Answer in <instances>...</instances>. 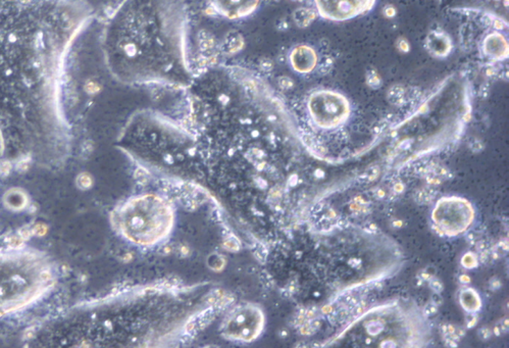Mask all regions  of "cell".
<instances>
[{
  "label": "cell",
  "mask_w": 509,
  "mask_h": 348,
  "mask_svg": "<svg viewBox=\"0 0 509 348\" xmlns=\"http://www.w3.org/2000/svg\"><path fill=\"white\" fill-rule=\"evenodd\" d=\"M485 74H486V76L488 77V78H494V77L497 76L498 70L496 68V66H490L488 68H486Z\"/></svg>",
  "instance_id": "cell-15"
},
{
  "label": "cell",
  "mask_w": 509,
  "mask_h": 348,
  "mask_svg": "<svg viewBox=\"0 0 509 348\" xmlns=\"http://www.w3.org/2000/svg\"><path fill=\"white\" fill-rule=\"evenodd\" d=\"M483 51L492 61H503L508 57V42L502 34L493 32L483 42Z\"/></svg>",
  "instance_id": "cell-8"
},
{
  "label": "cell",
  "mask_w": 509,
  "mask_h": 348,
  "mask_svg": "<svg viewBox=\"0 0 509 348\" xmlns=\"http://www.w3.org/2000/svg\"><path fill=\"white\" fill-rule=\"evenodd\" d=\"M307 105L313 122L323 129H334L344 124L351 111L349 100L340 92L333 90L313 92Z\"/></svg>",
  "instance_id": "cell-3"
},
{
  "label": "cell",
  "mask_w": 509,
  "mask_h": 348,
  "mask_svg": "<svg viewBox=\"0 0 509 348\" xmlns=\"http://www.w3.org/2000/svg\"><path fill=\"white\" fill-rule=\"evenodd\" d=\"M322 18L335 21L351 20L367 14L375 6L376 0H315Z\"/></svg>",
  "instance_id": "cell-4"
},
{
  "label": "cell",
  "mask_w": 509,
  "mask_h": 348,
  "mask_svg": "<svg viewBox=\"0 0 509 348\" xmlns=\"http://www.w3.org/2000/svg\"><path fill=\"white\" fill-rule=\"evenodd\" d=\"M461 304L465 309H469V311H476L480 309L481 304L479 296L472 289H467L461 293Z\"/></svg>",
  "instance_id": "cell-10"
},
{
  "label": "cell",
  "mask_w": 509,
  "mask_h": 348,
  "mask_svg": "<svg viewBox=\"0 0 509 348\" xmlns=\"http://www.w3.org/2000/svg\"><path fill=\"white\" fill-rule=\"evenodd\" d=\"M333 66H334V59L332 57H328L325 61L320 64L319 68H317V73L325 76L332 71Z\"/></svg>",
  "instance_id": "cell-12"
},
{
  "label": "cell",
  "mask_w": 509,
  "mask_h": 348,
  "mask_svg": "<svg viewBox=\"0 0 509 348\" xmlns=\"http://www.w3.org/2000/svg\"><path fill=\"white\" fill-rule=\"evenodd\" d=\"M366 83L371 89L378 90L383 86V79L375 68H369L366 73Z\"/></svg>",
  "instance_id": "cell-11"
},
{
  "label": "cell",
  "mask_w": 509,
  "mask_h": 348,
  "mask_svg": "<svg viewBox=\"0 0 509 348\" xmlns=\"http://www.w3.org/2000/svg\"><path fill=\"white\" fill-rule=\"evenodd\" d=\"M396 48L398 49L399 53H408L410 51L409 42L405 38H398L396 42Z\"/></svg>",
  "instance_id": "cell-13"
},
{
  "label": "cell",
  "mask_w": 509,
  "mask_h": 348,
  "mask_svg": "<svg viewBox=\"0 0 509 348\" xmlns=\"http://www.w3.org/2000/svg\"><path fill=\"white\" fill-rule=\"evenodd\" d=\"M186 12L181 0H128L121 10L120 39L131 80L171 78L184 64Z\"/></svg>",
  "instance_id": "cell-1"
},
{
  "label": "cell",
  "mask_w": 509,
  "mask_h": 348,
  "mask_svg": "<svg viewBox=\"0 0 509 348\" xmlns=\"http://www.w3.org/2000/svg\"><path fill=\"white\" fill-rule=\"evenodd\" d=\"M259 0H214L216 12L228 19H241L254 12Z\"/></svg>",
  "instance_id": "cell-5"
},
{
  "label": "cell",
  "mask_w": 509,
  "mask_h": 348,
  "mask_svg": "<svg viewBox=\"0 0 509 348\" xmlns=\"http://www.w3.org/2000/svg\"><path fill=\"white\" fill-rule=\"evenodd\" d=\"M290 62L294 70L300 74H308L317 66V55L308 45H298L292 51Z\"/></svg>",
  "instance_id": "cell-6"
},
{
  "label": "cell",
  "mask_w": 509,
  "mask_h": 348,
  "mask_svg": "<svg viewBox=\"0 0 509 348\" xmlns=\"http://www.w3.org/2000/svg\"><path fill=\"white\" fill-rule=\"evenodd\" d=\"M384 14H385L386 17H388V18H393V17L396 15V10H395V8H393L392 6H387L385 8V10H384Z\"/></svg>",
  "instance_id": "cell-16"
},
{
  "label": "cell",
  "mask_w": 509,
  "mask_h": 348,
  "mask_svg": "<svg viewBox=\"0 0 509 348\" xmlns=\"http://www.w3.org/2000/svg\"><path fill=\"white\" fill-rule=\"evenodd\" d=\"M48 262L33 251L0 253V317L25 309L48 290Z\"/></svg>",
  "instance_id": "cell-2"
},
{
  "label": "cell",
  "mask_w": 509,
  "mask_h": 348,
  "mask_svg": "<svg viewBox=\"0 0 509 348\" xmlns=\"http://www.w3.org/2000/svg\"><path fill=\"white\" fill-rule=\"evenodd\" d=\"M425 48L436 59H445L452 53L453 44L450 36L443 30H434L427 36Z\"/></svg>",
  "instance_id": "cell-7"
},
{
  "label": "cell",
  "mask_w": 509,
  "mask_h": 348,
  "mask_svg": "<svg viewBox=\"0 0 509 348\" xmlns=\"http://www.w3.org/2000/svg\"><path fill=\"white\" fill-rule=\"evenodd\" d=\"M479 94H480V98H484V100H486V98H489L490 86L488 83L482 84V86H481L480 87V91H479Z\"/></svg>",
  "instance_id": "cell-14"
},
{
  "label": "cell",
  "mask_w": 509,
  "mask_h": 348,
  "mask_svg": "<svg viewBox=\"0 0 509 348\" xmlns=\"http://www.w3.org/2000/svg\"><path fill=\"white\" fill-rule=\"evenodd\" d=\"M388 102L395 107H401L407 102V90L400 84H395L389 88L387 93Z\"/></svg>",
  "instance_id": "cell-9"
}]
</instances>
